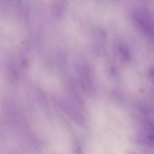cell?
I'll return each mask as SVG.
<instances>
[{
    "instance_id": "cell-1",
    "label": "cell",
    "mask_w": 154,
    "mask_h": 154,
    "mask_svg": "<svg viewBox=\"0 0 154 154\" xmlns=\"http://www.w3.org/2000/svg\"><path fill=\"white\" fill-rule=\"evenodd\" d=\"M136 26L142 33L148 36L154 34V20L150 12L145 8H139L133 13Z\"/></svg>"
},
{
    "instance_id": "cell-2",
    "label": "cell",
    "mask_w": 154,
    "mask_h": 154,
    "mask_svg": "<svg viewBox=\"0 0 154 154\" xmlns=\"http://www.w3.org/2000/svg\"><path fill=\"white\" fill-rule=\"evenodd\" d=\"M118 52L120 57L123 60H127L129 58V54L128 49L125 47L121 46L118 48Z\"/></svg>"
},
{
    "instance_id": "cell-3",
    "label": "cell",
    "mask_w": 154,
    "mask_h": 154,
    "mask_svg": "<svg viewBox=\"0 0 154 154\" xmlns=\"http://www.w3.org/2000/svg\"><path fill=\"white\" fill-rule=\"evenodd\" d=\"M146 142L149 147L154 149V134H148L146 137Z\"/></svg>"
},
{
    "instance_id": "cell-4",
    "label": "cell",
    "mask_w": 154,
    "mask_h": 154,
    "mask_svg": "<svg viewBox=\"0 0 154 154\" xmlns=\"http://www.w3.org/2000/svg\"><path fill=\"white\" fill-rule=\"evenodd\" d=\"M148 75L150 81L154 83V65L152 66L149 68Z\"/></svg>"
},
{
    "instance_id": "cell-5",
    "label": "cell",
    "mask_w": 154,
    "mask_h": 154,
    "mask_svg": "<svg viewBox=\"0 0 154 154\" xmlns=\"http://www.w3.org/2000/svg\"><path fill=\"white\" fill-rule=\"evenodd\" d=\"M129 154H136V153H133V152H131Z\"/></svg>"
}]
</instances>
